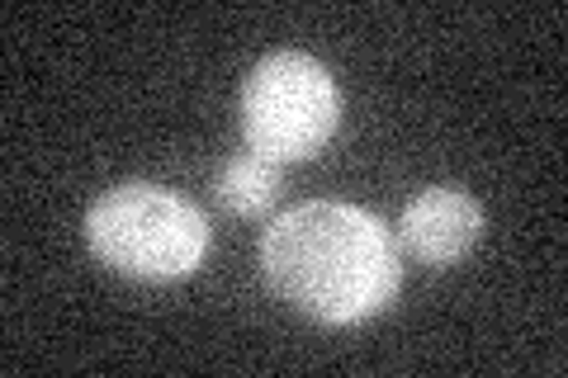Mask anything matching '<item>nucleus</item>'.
I'll return each mask as SVG.
<instances>
[{
	"label": "nucleus",
	"mask_w": 568,
	"mask_h": 378,
	"mask_svg": "<svg viewBox=\"0 0 568 378\" xmlns=\"http://www.w3.org/2000/svg\"><path fill=\"white\" fill-rule=\"evenodd\" d=\"M265 284L323 327H355L398 298V242L375 213L342 200L284 208L261 237Z\"/></svg>",
	"instance_id": "f257e3e1"
},
{
	"label": "nucleus",
	"mask_w": 568,
	"mask_h": 378,
	"mask_svg": "<svg viewBox=\"0 0 568 378\" xmlns=\"http://www.w3.org/2000/svg\"><path fill=\"white\" fill-rule=\"evenodd\" d=\"M85 246L114 275L166 284L185 279L209 256V223L190 200L152 180L104 190L85 213Z\"/></svg>",
	"instance_id": "f03ea898"
},
{
	"label": "nucleus",
	"mask_w": 568,
	"mask_h": 378,
	"mask_svg": "<svg viewBox=\"0 0 568 378\" xmlns=\"http://www.w3.org/2000/svg\"><path fill=\"white\" fill-rule=\"evenodd\" d=\"M336 123H342L336 81L308 52H271L242 85V137L275 166L317 156L332 142Z\"/></svg>",
	"instance_id": "7ed1b4c3"
},
{
	"label": "nucleus",
	"mask_w": 568,
	"mask_h": 378,
	"mask_svg": "<svg viewBox=\"0 0 568 378\" xmlns=\"http://www.w3.org/2000/svg\"><path fill=\"white\" fill-rule=\"evenodd\" d=\"M484 237V208L474 194L455 185H436L407 200L398 218V242L407 256H417L426 265H455L459 256H469Z\"/></svg>",
	"instance_id": "20e7f679"
},
{
	"label": "nucleus",
	"mask_w": 568,
	"mask_h": 378,
	"mask_svg": "<svg viewBox=\"0 0 568 378\" xmlns=\"http://www.w3.org/2000/svg\"><path fill=\"white\" fill-rule=\"evenodd\" d=\"M213 200L233 213V218H261L280 200V166L252 147L227 156L219 175H213Z\"/></svg>",
	"instance_id": "39448f33"
}]
</instances>
